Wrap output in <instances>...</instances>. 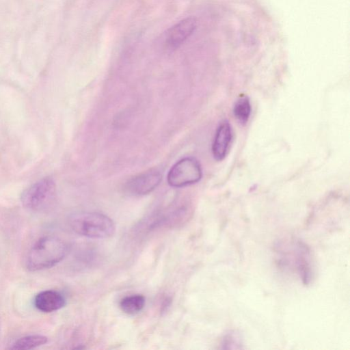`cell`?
I'll return each mask as SVG.
<instances>
[{
	"label": "cell",
	"mask_w": 350,
	"mask_h": 350,
	"mask_svg": "<svg viewBox=\"0 0 350 350\" xmlns=\"http://www.w3.org/2000/svg\"><path fill=\"white\" fill-rule=\"evenodd\" d=\"M67 243L59 237L47 235L38 239L30 249L26 260V267L36 271L51 268L66 256Z\"/></svg>",
	"instance_id": "1"
},
{
	"label": "cell",
	"mask_w": 350,
	"mask_h": 350,
	"mask_svg": "<svg viewBox=\"0 0 350 350\" xmlns=\"http://www.w3.org/2000/svg\"><path fill=\"white\" fill-rule=\"evenodd\" d=\"M70 226L77 234L92 239H107L115 232V224L107 215L99 213H80L69 219Z\"/></svg>",
	"instance_id": "2"
},
{
	"label": "cell",
	"mask_w": 350,
	"mask_h": 350,
	"mask_svg": "<svg viewBox=\"0 0 350 350\" xmlns=\"http://www.w3.org/2000/svg\"><path fill=\"white\" fill-rule=\"evenodd\" d=\"M55 196V183L51 176H46L24 190L21 200L25 208L31 211L42 212L53 205Z\"/></svg>",
	"instance_id": "3"
},
{
	"label": "cell",
	"mask_w": 350,
	"mask_h": 350,
	"mask_svg": "<svg viewBox=\"0 0 350 350\" xmlns=\"http://www.w3.org/2000/svg\"><path fill=\"white\" fill-rule=\"evenodd\" d=\"M202 175L199 162L193 157H185L170 168L167 180L173 187H183L198 183Z\"/></svg>",
	"instance_id": "4"
},
{
	"label": "cell",
	"mask_w": 350,
	"mask_h": 350,
	"mask_svg": "<svg viewBox=\"0 0 350 350\" xmlns=\"http://www.w3.org/2000/svg\"><path fill=\"white\" fill-rule=\"evenodd\" d=\"M162 179L161 172L157 170H151L138 174L125 184V190L133 196H144L152 191Z\"/></svg>",
	"instance_id": "5"
},
{
	"label": "cell",
	"mask_w": 350,
	"mask_h": 350,
	"mask_svg": "<svg viewBox=\"0 0 350 350\" xmlns=\"http://www.w3.org/2000/svg\"><path fill=\"white\" fill-rule=\"evenodd\" d=\"M196 27L197 20L194 17L180 21L165 33V46L172 50L178 48L193 33Z\"/></svg>",
	"instance_id": "6"
},
{
	"label": "cell",
	"mask_w": 350,
	"mask_h": 350,
	"mask_svg": "<svg viewBox=\"0 0 350 350\" xmlns=\"http://www.w3.org/2000/svg\"><path fill=\"white\" fill-rule=\"evenodd\" d=\"M232 140V130L228 121L218 126L212 144V153L217 161H221L227 155Z\"/></svg>",
	"instance_id": "7"
},
{
	"label": "cell",
	"mask_w": 350,
	"mask_h": 350,
	"mask_svg": "<svg viewBox=\"0 0 350 350\" xmlns=\"http://www.w3.org/2000/svg\"><path fill=\"white\" fill-rule=\"evenodd\" d=\"M35 307L43 312H52L63 308L66 304L64 295L54 290H46L38 293L33 299Z\"/></svg>",
	"instance_id": "8"
},
{
	"label": "cell",
	"mask_w": 350,
	"mask_h": 350,
	"mask_svg": "<svg viewBox=\"0 0 350 350\" xmlns=\"http://www.w3.org/2000/svg\"><path fill=\"white\" fill-rule=\"evenodd\" d=\"M145 302V297L142 295L135 294L123 297L119 305L123 312L129 315H135L144 308Z\"/></svg>",
	"instance_id": "9"
},
{
	"label": "cell",
	"mask_w": 350,
	"mask_h": 350,
	"mask_svg": "<svg viewBox=\"0 0 350 350\" xmlns=\"http://www.w3.org/2000/svg\"><path fill=\"white\" fill-rule=\"evenodd\" d=\"M48 341V338L39 334L28 335L21 337L16 340L10 346V349L27 350L45 345Z\"/></svg>",
	"instance_id": "10"
},
{
	"label": "cell",
	"mask_w": 350,
	"mask_h": 350,
	"mask_svg": "<svg viewBox=\"0 0 350 350\" xmlns=\"http://www.w3.org/2000/svg\"><path fill=\"white\" fill-rule=\"evenodd\" d=\"M233 113L239 122L245 124L248 121L251 114V105L247 96H241L236 101Z\"/></svg>",
	"instance_id": "11"
}]
</instances>
